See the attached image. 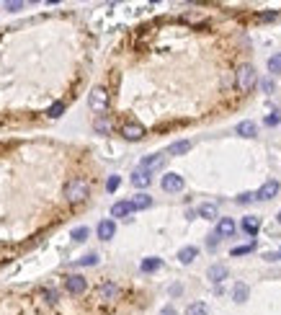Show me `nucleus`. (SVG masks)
Returning a JSON list of instances; mask_svg holds the SVG:
<instances>
[{"instance_id":"f257e3e1","label":"nucleus","mask_w":281,"mask_h":315,"mask_svg":"<svg viewBox=\"0 0 281 315\" xmlns=\"http://www.w3.org/2000/svg\"><path fill=\"white\" fill-rule=\"evenodd\" d=\"M90 196V186L85 178H70V181L65 184V199L70 204H80V202H85Z\"/></svg>"},{"instance_id":"f03ea898","label":"nucleus","mask_w":281,"mask_h":315,"mask_svg":"<svg viewBox=\"0 0 281 315\" xmlns=\"http://www.w3.org/2000/svg\"><path fill=\"white\" fill-rule=\"evenodd\" d=\"M235 85L240 93H250V88L256 85V67L253 65H240L235 73Z\"/></svg>"},{"instance_id":"7ed1b4c3","label":"nucleus","mask_w":281,"mask_h":315,"mask_svg":"<svg viewBox=\"0 0 281 315\" xmlns=\"http://www.w3.org/2000/svg\"><path fill=\"white\" fill-rule=\"evenodd\" d=\"M108 104H111V96H108V91L103 85H96L93 91H90L88 96V106H90V111H96V114H103L108 109Z\"/></svg>"},{"instance_id":"20e7f679","label":"nucleus","mask_w":281,"mask_h":315,"mask_svg":"<svg viewBox=\"0 0 281 315\" xmlns=\"http://www.w3.org/2000/svg\"><path fill=\"white\" fill-rule=\"evenodd\" d=\"M160 186H162V191L176 194V191H183L186 181H183V176H178V173H165V176H162V181H160Z\"/></svg>"},{"instance_id":"39448f33","label":"nucleus","mask_w":281,"mask_h":315,"mask_svg":"<svg viewBox=\"0 0 281 315\" xmlns=\"http://www.w3.org/2000/svg\"><path fill=\"white\" fill-rule=\"evenodd\" d=\"M65 290H67L70 294H83V292L88 290V279L80 276V274H72V276H67Z\"/></svg>"},{"instance_id":"423d86ee","label":"nucleus","mask_w":281,"mask_h":315,"mask_svg":"<svg viewBox=\"0 0 281 315\" xmlns=\"http://www.w3.org/2000/svg\"><path fill=\"white\" fill-rule=\"evenodd\" d=\"M279 189H281L279 181H266V184L256 191V199H258V202H271V199L279 194Z\"/></svg>"},{"instance_id":"0eeeda50","label":"nucleus","mask_w":281,"mask_h":315,"mask_svg":"<svg viewBox=\"0 0 281 315\" xmlns=\"http://www.w3.org/2000/svg\"><path fill=\"white\" fill-rule=\"evenodd\" d=\"M165 152H155V155H147V158H144L142 160V170H147V173H152V170H158V168H162V166H165Z\"/></svg>"},{"instance_id":"6e6552de","label":"nucleus","mask_w":281,"mask_h":315,"mask_svg":"<svg viewBox=\"0 0 281 315\" xmlns=\"http://www.w3.org/2000/svg\"><path fill=\"white\" fill-rule=\"evenodd\" d=\"M121 134L126 140H132V142H137V140H142L144 137V127L140 122H126L124 127H121Z\"/></svg>"},{"instance_id":"1a4fd4ad","label":"nucleus","mask_w":281,"mask_h":315,"mask_svg":"<svg viewBox=\"0 0 281 315\" xmlns=\"http://www.w3.org/2000/svg\"><path fill=\"white\" fill-rule=\"evenodd\" d=\"M235 230H238V225H235L232 217H220V222H217V235L220 238H232Z\"/></svg>"},{"instance_id":"9d476101","label":"nucleus","mask_w":281,"mask_h":315,"mask_svg":"<svg viewBox=\"0 0 281 315\" xmlns=\"http://www.w3.org/2000/svg\"><path fill=\"white\" fill-rule=\"evenodd\" d=\"M206 276H209V282H212V284H220V282H224V279L230 276V269L224 266V264H214V266H209Z\"/></svg>"},{"instance_id":"9b49d317","label":"nucleus","mask_w":281,"mask_h":315,"mask_svg":"<svg viewBox=\"0 0 281 315\" xmlns=\"http://www.w3.org/2000/svg\"><path fill=\"white\" fill-rule=\"evenodd\" d=\"M119 297V287H116L114 282H103L101 287H98V300H103V302H111Z\"/></svg>"},{"instance_id":"f8f14e48","label":"nucleus","mask_w":281,"mask_h":315,"mask_svg":"<svg viewBox=\"0 0 281 315\" xmlns=\"http://www.w3.org/2000/svg\"><path fill=\"white\" fill-rule=\"evenodd\" d=\"M96 232H98V238H101V240H111L116 235V222L114 220H101V222H98V228H96Z\"/></svg>"},{"instance_id":"ddd939ff","label":"nucleus","mask_w":281,"mask_h":315,"mask_svg":"<svg viewBox=\"0 0 281 315\" xmlns=\"http://www.w3.org/2000/svg\"><path fill=\"white\" fill-rule=\"evenodd\" d=\"M132 212H134L132 202H116V204L111 207V217H129Z\"/></svg>"},{"instance_id":"4468645a","label":"nucleus","mask_w":281,"mask_h":315,"mask_svg":"<svg viewBox=\"0 0 281 315\" xmlns=\"http://www.w3.org/2000/svg\"><path fill=\"white\" fill-rule=\"evenodd\" d=\"M235 132H238L240 134V137H256V134H258V127H256V122H240L238 124V127H235Z\"/></svg>"},{"instance_id":"2eb2a0df","label":"nucleus","mask_w":281,"mask_h":315,"mask_svg":"<svg viewBox=\"0 0 281 315\" xmlns=\"http://www.w3.org/2000/svg\"><path fill=\"white\" fill-rule=\"evenodd\" d=\"M150 181H152V176L147 173V170H142V168H137L132 173V184L137 186V189H144V186H150Z\"/></svg>"},{"instance_id":"dca6fc26","label":"nucleus","mask_w":281,"mask_h":315,"mask_svg":"<svg viewBox=\"0 0 281 315\" xmlns=\"http://www.w3.org/2000/svg\"><path fill=\"white\" fill-rule=\"evenodd\" d=\"M129 202H132L134 210H150V207H152V196L150 194H134Z\"/></svg>"},{"instance_id":"f3484780","label":"nucleus","mask_w":281,"mask_h":315,"mask_svg":"<svg viewBox=\"0 0 281 315\" xmlns=\"http://www.w3.org/2000/svg\"><path fill=\"white\" fill-rule=\"evenodd\" d=\"M196 256H199V248L196 246H183V248L178 251V261H181V264H191Z\"/></svg>"},{"instance_id":"a211bd4d","label":"nucleus","mask_w":281,"mask_h":315,"mask_svg":"<svg viewBox=\"0 0 281 315\" xmlns=\"http://www.w3.org/2000/svg\"><path fill=\"white\" fill-rule=\"evenodd\" d=\"M188 150H191V142H188V140H178V142H173V145L168 147V155H186Z\"/></svg>"},{"instance_id":"6ab92c4d","label":"nucleus","mask_w":281,"mask_h":315,"mask_svg":"<svg viewBox=\"0 0 281 315\" xmlns=\"http://www.w3.org/2000/svg\"><path fill=\"white\" fill-rule=\"evenodd\" d=\"M196 214H199V217H204V220H214V217H217V204L206 202V204H201V207L196 210Z\"/></svg>"},{"instance_id":"aec40b11","label":"nucleus","mask_w":281,"mask_h":315,"mask_svg":"<svg viewBox=\"0 0 281 315\" xmlns=\"http://www.w3.org/2000/svg\"><path fill=\"white\" fill-rule=\"evenodd\" d=\"M248 294H250L248 284H242V282L235 284V290H232V300H235V302H245V300H248Z\"/></svg>"},{"instance_id":"412c9836","label":"nucleus","mask_w":281,"mask_h":315,"mask_svg":"<svg viewBox=\"0 0 281 315\" xmlns=\"http://www.w3.org/2000/svg\"><path fill=\"white\" fill-rule=\"evenodd\" d=\"M242 230H245L248 235H256L261 230V220L258 217H242Z\"/></svg>"},{"instance_id":"4be33fe9","label":"nucleus","mask_w":281,"mask_h":315,"mask_svg":"<svg viewBox=\"0 0 281 315\" xmlns=\"http://www.w3.org/2000/svg\"><path fill=\"white\" fill-rule=\"evenodd\" d=\"M186 315H209V305L206 302H191L186 308Z\"/></svg>"},{"instance_id":"5701e85b","label":"nucleus","mask_w":281,"mask_h":315,"mask_svg":"<svg viewBox=\"0 0 281 315\" xmlns=\"http://www.w3.org/2000/svg\"><path fill=\"white\" fill-rule=\"evenodd\" d=\"M160 266H162V261H160V258H155V256H152V258H144V261H142V272H144V274H150V272H158Z\"/></svg>"},{"instance_id":"b1692460","label":"nucleus","mask_w":281,"mask_h":315,"mask_svg":"<svg viewBox=\"0 0 281 315\" xmlns=\"http://www.w3.org/2000/svg\"><path fill=\"white\" fill-rule=\"evenodd\" d=\"M88 235H90V230L85 228V225H80V228H75L70 232V238L75 240V243H83V240H88Z\"/></svg>"},{"instance_id":"393cba45","label":"nucleus","mask_w":281,"mask_h":315,"mask_svg":"<svg viewBox=\"0 0 281 315\" xmlns=\"http://www.w3.org/2000/svg\"><path fill=\"white\" fill-rule=\"evenodd\" d=\"M62 114H65V104H62V101L52 104V106H49V111H47V116H49V119H60Z\"/></svg>"},{"instance_id":"a878e982","label":"nucleus","mask_w":281,"mask_h":315,"mask_svg":"<svg viewBox=\"0 0 281 315\" xmlns=\"http://www.w3.org/2000/svg\"><path fill=\"white\" fill-rule=\"evenodd\" d=\"M93 127H96V132H98V134H108V132H111V122L101 116V119H96Z\"/></svg>"},{"instance_id":"bb28decb","label":"nucleus","mask_w":281,"mask_h":315,"mask_svg":"<svg viewBox=\"0 0 281 315\" xmlns=\"http://www.w3.org/2000/svg\"><path fill=\"white\" fill-rule=\"evenodd\" d=\"M268 73H281V52L279 55H274V57H268Z\"/></svg>"},{"instance_id":"cd10ccee","label":"nucleus","mask_w":281,"mask_h":315,"mask_svg":"<svg viewBox=\"0 0 281 315\" xmlns=\"http://www.w3.org/2000/svg\"><path fill=\"white\" fill-rule=\"evenodd\" d=\"M3 8H5V11H11V13H16V11H23V3H21V0H8V3H3Z\"/></svg>"},{"instance_id":"c85d7f7f","label":"nucleus","mask_w":281,"mask_h":315,"mask_svg":"<svg viewBox=\"0 0 281 315\" xmlns=\"http://www.w3.org/2000/svg\"><path fill=\"white\" fill-rule=\"evenodd\" d=\"M119 184H121V178H119V176H108V181H106V191H116V189H119Z\"/></svg>"},{"instance_id":"c756f323","label":"nucleus","mask_w":281,"mask_h":315,"mask_svg":"<svg viewBox=\"0 0 281 315\" xmlns=\"http://www.w3.org/2000/svg\"><path fill=\"white\" fill-rule=\"evenodd\" d=\"M253 248H256V243H250V246H238V248H232V256H245Z\"/></svg>"},{"instance_id":"7c9ffc66","label":"nucleus","mask_w":281,"mask_h":315,"mask_svg":"<svg viewBox=\"0 0 281 315\" xmlns=\"http://www.w3.org/2000/svg\"><path fill=\"white\" fill-rule=\"evenodd\" d=\"M78 264H80V266H96V264H98V256L90 253V256H85V258H80Z\"/></svg>"},{"instance_id":"2f4dec72","label":"nucleus","mask_w":281,"mask_h":315,"mask_svg":"<svg viewBox=\"0 0 281 315\" xmlns=\"http://www.w3.org/2000/svg\"><path fill=\"white\" fill-rule=\"evenodd\" d=\"M261 88H263V93H274L276 85H274V80H271V78H266L263 83H261Z\"/></svg>"},{"instance_id":"473e14b6","label":"nucleus","mask_w":281,"mask_h":315,"mask_svg":"<svg viewBox=\"0 0 281 315\" xmlns=\"http://www.w3.org/2000/svg\"><path fill=\"white\" fill-rule=\"evenodd\" d=\"M276 16H279L276 11H268V13H261V16H258V21H274Z\"/></svg>"},{"instance_id":"72a5a7b5","label":"nucleus","mask_w":281,"mask_h":315,"mask_svg":"<svg viewBox=\"0 0 281 315\" xmlns=\"http://www.w3.org/2000/svg\"><path fill=\"white\" fill-rule=\"evenodd\" d=\"M266 124H268V127H276V124H279V114H268L266 116Z\"/></svg>"},{"instance_id":"f704fd0d","label":"nucleus","mask_w":281,"mask_h":315,"mask_svg":"<svg viewBox=\"0 0 281 315\" xmlns=\"http://www.w3.org/2000/svg\"><path fill=\"white\" fill-rule=\"evenodd\" d=\"M253 199H256V194H240V196H238L240 204H248V202H253Z\"/></svg>"},{"instance_id":"c9c22d12","label":"nucleus","mask_w":281,"mask_h":315,"mask_svg":"<svg viewBox=\"0 0 281 315\" xmlns=\"http://www.w3.org/2000/svg\"><path fill=\"white\" fill-rule=\"evenodd\" d=\"M206 243H209V248H217V246H220V235L214 232V235H209V240H206Z\"/></svg>"},{"instance_id":"e433bc0d","label":"nucleus","mask_w":281,"mask_h":315,"mask_svg":"<svg viewBox=\"0 0 281 315\" xmlns=\"http://www.w3.org/2000/svg\"><path fill=\"white\" fill-rule=\"evenodd\" d=\"M160 315H178V313H176L173 305H168V308H162V310H160Z\"/></svg>"},{"instance_id":"4c0bfd02","label":"nucleus","mask_w":281,"mask_h":315,"mask_svg":"<svg viewBox=\"0 0 281 315\" xmlns=\"http://www.w3.org/2000/svg\"><path fill=\"white\" fill-rule=\"evenodd\" d=\"M266 261H281V253H266Z\"/></svg>"},{"instance_id":"58836bf2","label":"nucleus","mask_w":281,"mask_h":315,"mask_svg":"<svg viewBox=\"0 0 281 315\" xmlns=\"http://www.w3.org/2000/svg\"><path fill=\"white\" fill-rule=\"evenodd\" d=\"M279 222H281V212H279Z\"/></svg>"}]
</instances>
